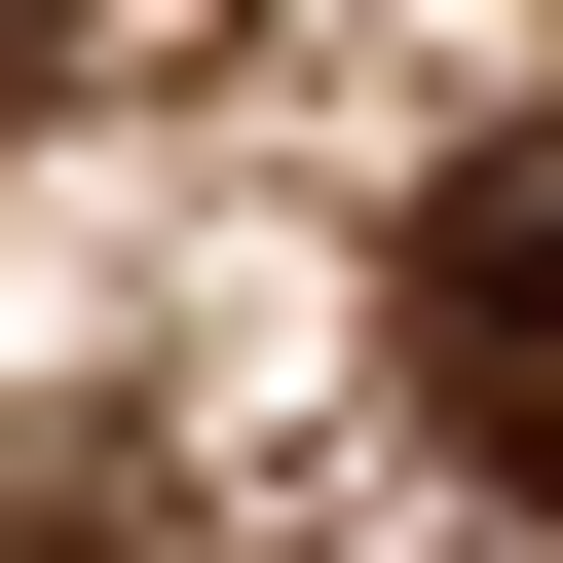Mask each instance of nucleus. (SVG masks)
Masks as SVG:
<instances>
[{
	"label": "nucleus",
	"instance_id": "obj_1",
	"mask_svg": "<svg viewBox=\"0 0 563 563\" xmlns=\"http://www.w3.org/2000/svg\"><path fill=\"white\" fill-rule=\"evenodd\" d=\"M376 339H413V413H451V451H488V488L563 526V113L413 188V263H376Z\"/></svg>",
	"mask_w": 563,
	"mask_h": 563
}]
</instances>
